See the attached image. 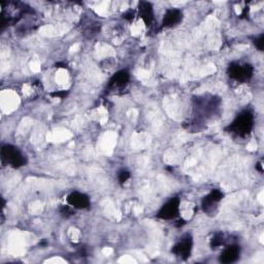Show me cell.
Returning <instances> with one entry per match:
<instances>
[{"mask_svg": "<svg viewBox=\"0 0 264 264\" xmlns=\"http://www.w3.org/2000/svg\"><path fill=\"white\" fill-rule=\"evenodd\" d=\"M194 110H195V124H198L201 119L208 117L210 115H212L218 108L220 105V99L216 96H210V95H205V96H199L196 97L194 100ZM195 124L190 125L191 130H193ZM199 126V124H198Z\"/></svg>", "mask_w": 264, "mask_h": 264, "instance_id": "6da1fadb", "label": "cell"}, {"mask_svg": "<svg viewBox=\"0 0 264 264\" xmlns=\"http://www.w3.org/2000/svg\"><path fill=\"white\" fill-rule=\"evenodd\" d=\"M254 127V115L250 109H245L226 128L229 133L237 137H247Z\"/></svg>", "mask_w": 264, "mask_h": 264, "instance_id": "7a4b0ae2", "label": "cell"}, {"mask_svg": "<svg viewBox=\"0 0 264 264\" xmlns=\"http://www.w3.org/2000/svg\"><path fill=\"white\" fill-rule=\"evenodd\" d=\"M1 161L2 164L9 165L14 168H20L27 163L21 151L12 145H4L1 149Z\"/></svg>", "mask_w": 264, "mask_h": 264, "instance_id": "3957f363", "label": "cell"}, {"mask_svg": "<svg viewBox=\"0 0 264 264\" xmlns=\"http://www.w3.org/2000/svg\"><path fill=\"white\" fill-rule=\"evenodd\" d=\"M227 73L229 78L238 82V83H245L248 82L254 74V67L248 64L242 63V62H232L229 64Z\"/></svg>", "mask_w": 264, "mask_h": 264, "instance_id": "277c9868", "label": "cell"}, {"mask_svg": "<svg viewBox=\"0 0 264 264\" xmlns=\"http://www.w3.org/2000/svg\"><path fill=\"white\" fill-rule=\"evenodd\" d=\"M180 204L181 200L179 197H172L167 203L161 207L157 212V217L161 220H173L179 216L180 213Z\"/></svg>", "mask_w": 264, "mask_h": 264, "instance_id": "5b68a950", "label": "cell"}, {"mask_svg": "<svg viewBox=\"0 0 264 264\" xmlns=\"http://www.w3.org/2000/svg\"><path fill=\"white\" fill-rule=\"evenodd\" d=\"M192 247H193L192 236L190 234H186L181 238V241L178 244H175L172 247L171 252L177 257L181 258L182 260H186L191 255Z\"/></svg>", "mask_w": 264, "mask_h": 264, "instance_id": "8992f818", "label": "cell"}, {"mask_svg": "<svg viewBox=\"0 0 264 264\" xmlns=\"http://www.w3.org/2000/svg\"><path fill=\"white\" fill-rule=\"evenodd\" d=\"M224 194L219 189L211 190L208 195H206L201 200V208L206 213H212L215 211L217 205L223 199Z\"/></svg>", "mask_w": 264, "mask_h": 264, "instance_id": "52a82bcc", "label": "cell"}, {"mask_svg": "<svg viewBox=\"0 0 264 264\" xmlns=\"http://www.w3.org/2000/svg\"><path fill=\"white\" fill-rule=\"evenodd\" d=\"M67 204L75 210H85L90 207V198L81 192H71L67 196Z\"/></svg>", "mask_w": 264, "mask_h": 264, "instance_id": "ba28073f", "label": "cell"}, {"mask_svg": "<svg viewBox=\"0 0 264 264\" xmlns=\"http://www.w3.org/2000/svg\"><path fill=\"white\" fill-rule=\"evenodd\" d=\"M183 19V12L178 8H170L167 9L164 17L162 20V27L163 28H170L181 23Z\"/></svg>", "mask_w": 264, "mask_h": 264, "instance_id": "9c48e42d", "label": "cell"}, {"mask_svg": "<svg viewBox=\"0 0 264 264\" xmlns=\"http://www.w3.org/2000/svg\"><path fill=\"white\" fill-rule=\"evenodd\" d=\"M130 80V74L127 70H120L115 73L109 80L108 89H122L125 86H127Z\"/></svg>", "mask_w": 264, "mask_h": 264, "instance_id": "30bf717a", "label": "cell"}, {"mask_svg": "<svg viewBox=\"0 0 264 264\" xmlns=\"http://www.w3.org/2000/svg\"><path fill=\"white\" fill-rule=\"evenodd\" d=\"M138 15L143 19L147 27H151L154 21V9L152 3L141 1L138 3Z\"/></svg>", "mask_w": 264, "mask_h": 264, "instance_id": "8fae6325", "label": "cell"}, {"mask_svg": "<svg viewBox=\"0 0 264 264\" xmlns=\"http://www.w3.org/2000/svg\"><path fill=\"white\" fill-rule=\"evenodd\" d=\"M240 254H241V248L237 245L228 246L227 248H225V250L222 252L220 256V262L222 263L235 262L238 258H240Z\"/></svg>", "mask_w": 264, "mask_h": 264, "instance_id": "7c38bea8", "label": "cell"}, {"mask_svg": "<svg viewBox=\"0 0 264 264\" xmlns=\"http://www.w3.org/2000/svg\"><path fill=\"white\" fill-rule=\"evenodd\" d=\"M224 234L223 233H216L213 235V237L211 238V247L212 249L221 247L222 245H224Z\"/></svg>", "mask_w": 264, "mask_h": 264, "instance_id": "4fadbf2b", "label": "cell"}, {"mask_svg": "<svg viewBox=\"0 0 264 264\" xmlns=\"http://www.w3.org/2000/svg\"><path fill=\"white\" fill-rule=\"evenodd\" d=\"M74 211H75V209H73L69 205L68 206H61V208L59 209L61 216L64 217V218H69V217L73 216L74 215Z\"/></svg>", "mask_w": 264, "mask_h": 264, "instance_id": "5bb4252c", "label": "cell"}, {"mask_svg": "<svg viewBox=\"0 0 264 264\" xmlns=\"http://www.w3.org/2000/svg\"><path fill=\"white\" fill-rule=\"evenodd\" d=\"M130 179V172L128 170H125V169H122L119 171L118 173V181L121 185L126 183L128 180Z\"/></svg>", "mask_w": 264, "mask_h": 264, "instance_id": "9a60e30c", "label": "cell"}, {"mask_svg": "<svg viewBox=\"0 0 264 264\" xmlns=\"http://www.w3.org/2000/svg\"><path fill=\"white\" fill-rule=\"evenodd\" d=\"M254 44L255 47L259 50V51H263V46H264V35L261 34L260 36H258L257 39L254 40Z\"/></svg>", "mask_w": 264, "mask_h": 264, "instance_id": "2e32d148", "label": "cell"}, {"mask_svg": "<svg viewBox=\"0 0 264 264\" xmlns=\"http://www.w3.org/2000/svg\"><path fill=\"white\" fill-rule=\"evenodd\" d=\"M51 95L53 97H56V98H61V99H63L65 98L67 95H68V92L65 91V90H62V91H55L53 93H51Z\"/></svg>", "mask_w": 264, "mask_h": 264, "instance_id": "e0dca14e", "label": "cell"}, {"mask_svg": "<svg viewBox=\"0 0 264 264\" xmlns=\"http://www.w3.org/2000/svg\"><path fill=\"white\" fill-rule=\"evenodd\" d=\"M123 18L128 20V21L133 20V18H134V11L132 9L127 10L126 12H124V14H123Z\"/></svg>", "mask_w": 264, "mask_h": 264, "instance_id": "ac0fdd59", "label": "cell"}, {"mask_svg": "<svg viewBox=\"0 0 264 264\" xmlns=\"http://www.w3.org/2000/svg\"><path fill=\"white\" fill-rule=\"evenodd\" d=\"M256 168L260 171V172H263V169H262V165L260 164V163H258V164L256 165Z\"/></svg>", "mask_w": 264, "mask_h": 264, "instance_id": "d6986e66", "label": "cell"}]
</instances>
